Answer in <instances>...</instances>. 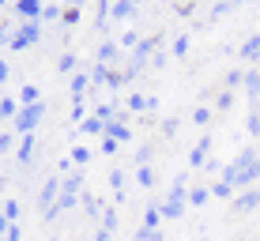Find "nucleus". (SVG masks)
Segmentation results:
<instances>
[{"instance_id": "obj_1", "label": "nucleus", "mask_w": 260, "mask_h": 241, "mask_svg": "<svg viewBox=\"0 0 260 241\" xmlns=\"http://www.w3.org/2000/svg\"><path fill=\"white\" fill-rule=\"evenodd\" d=\"M241 57H245L249 64H253V60L260 57V38H249V42H245V49H241Z\"/></svg>"}, {"instance_id": "obj_2", "label": "nucleus", "mask_w": 260, "mask_h": 241, "mask_svg": "<svg viewBox=\"0 0 260 241\" xmlns=\"http://www.w3.org/2000/svg\"><path fill=\"white\" fill-rule=\"evenodd\" d=\"M260 203V192H245V196H238V211H249V208H256Z\"/></svg>"}, {"instance_id": "obj_3", "label": "nucleus", "mask_w": 260, "mask_h": 241, "mask_svg": "<svg viewBox=\"0 0 260 241\" xmlns=\"http://www.w3.org/2000/svg\"><path fill=\"white\" fill-rule=\"evenodd\" d=\"M245 91H249V98L260 94V72H249V76H245Z\"/></svg>"}, {"instance_id": "obj_4", "label": "nucleus", "mask_w": 260, "mask_h": 241, "mask_svg": "<svg viewBox=\"0 0 260 241\" xmlns=\"http://www.w3.org/2000/svg\"><path fill=\"white\" fill-rule=\"evenodd\" d=\"M204 151H208V140H200V147H196V151H192V158H189V162H192V166H200V162H204Z\"/></svg>"}, {"instance_id": "obj_5", "label": "nucleus", "mask_w": 260, "mask_h": 241, "mask_svg": "<svg viewBox=\"0 0 260 241\" xmlns=\"http://www.w3.org/2000/svg\"><path fill=\"white\" fill-rule=\"evenodd\" d=\"M174 53H177V57H181V53H189V38H177V42H174Z\"/></svg>"}, {"instance_id": "obj_6", "label": "nucleus", "mask_w": 260, "mask_h": 241, "mask_svg": "<svg viewBox=\"0 0 260 241\" xmlns=\"http://www.w3.org/2000/svg\"><path fill=\"white\" fill-rule=\"evenodd\" d=\"M230 189H234V185H230V181H222V185H215L211 192H215V196H230Z\"/></svg>"}]
</instances>
